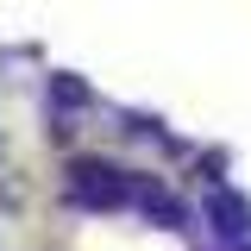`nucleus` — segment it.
I'll return each instance as SVG.
<instances>
[{"label": "nucleus", "instance_id": "nucleus-1", "mask_svg": "<svg viewBox=\"0 0 251 251\" xmlns=\"http://www.w3.org/2000/svg\"><path fill=\"white\" fill-rule=\"evenodd\" d=\"M69 201L75 207H126L132 182H126L120 163H100V157H69Z\"/></svg>", "mask_w": 251, "mask_h": 251}, {"label": "nucleus", "instance_id": "nucleus-2", "mask_svg": "<svg viewBox=\"0 0 251 251\" xmlns=\"http://www.w3.org/2000/svg\"><path fill=\"white\" fill-rule=\"evenodd\" d=\"M207 220H214L226 239H245L251 232V207L232 195V188H214V195H207Z\"/></svg>", "mask_w": 251, "mask_h": 251}, {"label": "nucleus", "instance_id": "nucleus-3", "mask_svg": "<svg viewBox=\"0 0 251 251\" xmlns=\"http://www.w3.org/2000/svg\"><path fill=\"white\" fill-rule=\"evenodd\" d=\"M50 88H57V100H63V107H82V100H88V88H82L75 75H57Z\"/></svg>", "mask_w": 251, "mask_h": 251}]
</instances>
